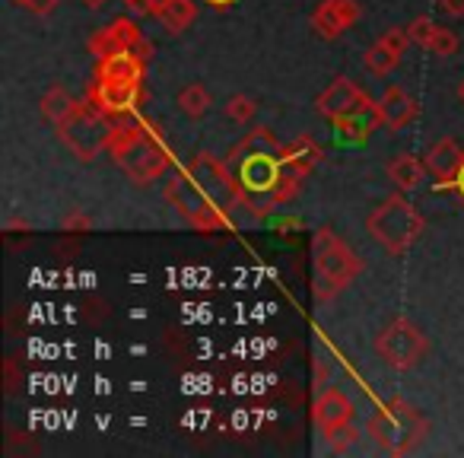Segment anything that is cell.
<instances>
[{"label": "cell", "mask_w": 464, "mask_h": 458, "mask_svg": "<svg viewBox=\"0 0 464 458\" xmlns=\"http://www.w3.org/2000/svg\"><path fill=\"white\" fill-rule=\"evenodd\" d=\"M236 188H239V204L248 207L252 217H267L277 207V179L284 172V147L271 134V128H255L242 137L226 156Z\"/></svg>", "instance_id": "1"}, {"label": "cell", "mask_w": 464, "mask_h": 458, "mask_svg": "<svg viewBox=\"0 0 464 458\" xmlns=\"http://www.w3.org/2000/svg\"><path fill=\"white\" fill-rule=\"evenodd\" d=\"M109 153L118 162L124 175L134 185H150V181L162 179L172 162L169 156V143L153 124L137 122L134 115L115 118V131H111Z\"/></svg>", "instance_id": "2"}, {"label": "cell", "mask_w": 464, "mask_h": 458, "mask_svg": "<svg viewBox=\"0 0 464 458\" xmlns=\"http://www.w3.org/2000/svg\"><path fill=\"white\" fill-rule=\"evenodd\" d=\"M312 265H315L312 293H315L318 303H331L337 293H343L362 274V258L341 236L331 233L328 226H322L312 236Z\"/></svg>", "instance_id": "3"}, {"label": "cell", "mask_w": 464, "mask_h": 458, "mask_svg": "<svg viewBox=\"0 0 464 458\" xmlns=\"http://www.w3.org/2000/svg\"><path fill=\"white\" fill-rule=\"evenodd\" d=\"M423 217L420 210L404 198V194H392L385 198L372 213L366 217V229L372 236L375 246H382L388 255H407L417 239L423 236Z\"/></svg>", "instance_id": "4"}, {"label": "cell", "mask_w": 464, "mask_h": 458, "mask_svg": "<svg viewBox=\"0 0 464 458\" xmlns=\"http://www.w3.org/2000/svg\"><path fill=\"white\" fill-rule=\"evenodd\" d=\"M366 433L388 455H407L423 443V436L430 433V420L413 404H407L404 398H392L369 417Z\"/></svg>", "instance_id": "5"}, {"label": "cell", "mask_w": 464, "mask_h": 458, "mask_svg": "<svg viewBox=\"0 0 464 458\" xmlns=\"http://www.w3.org/2000/svg\"><path fill=\"white\" fill-rule=\"evenodd\" d=\"M111 131H115V118L96 109L90 99H77L73 112L58 124L61 141L80 162H92L96 156L109 153Z\"/></svg>", "instance_id": "6"}, {"label": "cell", "mask_w": 464, "mask_h": 458, "mask_svg": "<svg viewBox=\"0 0 464 458\" xmlns=\"http://www.w3.org/2000/svg\"><path fill=\"white\" fill-rule=\"evenodd\" d=\"M375 354L392 369L404 373V369H413L423 363V356L430 354V341L411 318H394L375 337Z\"/></svg>", "instance_id": "7"}, {"label": "cell", "mask_w": 464, "mask_h": 458, "mask_svg": "<svg viewBox=\"0 0 464 458\" xmlns=\"http://www.w3.org/2000/svg\"><path fill=\"white\" fill-rule=\"evenodd\" d=\"M166 200L194 226V229H198V233H217V229H223V226L229 223V213H223L213 204H207V198L194 188V181L188 179L185 169L169 179Z\"/></svg>", "instance_id": "8"}, {"label": "cell", "mask_w": 464, "mask_h": 458, "mask_svg": "<svg viewBox=\"0 0 464 458\" xmlns=\"http://www.w3.org/2000/svg\"><path fill=\"white\" fill-rule=\"evenodd\" d=\"M96 109H102L111 118H128L137 112L143 99V83H111V80H92L90 90H86Z\"/></svg>", "instance_id": "9"}, {"label": "cell", "mask_w": 464, "mask_h": 458, "mask_svg": "<svg viewBox=\"0 0 464 458\" xmlns=\"http://www.w3.org/2000/svg\"><path fill=\"white\" fill-rule=\"evenodd\" d=\"M372 102L375 99H369V93L362 90V86H356L353 80H347V77H337L334 83H331L328 90L315 99V109H318V115H324L331 124H334V122H341V118L353 115V112L366 109V105H372Z\"/></svg>", "instance_id": "10"}, {"label": "cell", "mask_w": 464, "mask_h": 458, "mask_svg": "<svg viewBox=\"0 0 464 458\" xmlns=\"http://www.w3.org/2000/svg\"><path fill=\"white\" fill-rule=\"evenodd\" d=\"M360 16H362V10L356 0H322V4L312 10V29H315L322 39L334 42V39H341L350 26H356Z\"/></svg>", "instance_id": "11"}, {"label": "cell", "mask_w": 464, "mask_h": 458, "mask_svg": "<svg viewBox=\"0 0 464 458\" xmlns=\"http://www.w3.org/2000/svg\"><path fill=\"white\" fill-rule=\"evenodd\" d=\"M140 42H143L140 26L134 20H128V16H118L115 23H109V26L92 35L90 52L96 58H105V54H115V52H134Z\"/></svg>", "instance_id": "12"}, {"label": "cell", "mask_w": 464, "mask_h": 458, "mask_svg": "<svg viewBox=\"0 0 464 458\" xmlns=\"http://www.w3.org/2000/svg\"><path fill=\"white\" fill-rule=\"evenodd\" d=\"M379 115L388 131H404L420 118V102L404 90V86H388L379 99Z\"/></svg>", "instance_id": "13"}, {"label": "cell", "mask_w": 464, "mask_h": 458, "mask_svg": "<svg viewBox=\"0 0 464 458\" xmlns=\"http://www.w3.org/2000/svg\"><path fill=\"white\" fill-rule=\"evenodd\" d=\"M353 401L341 392V388H324L322 395L315 398V407H312V417H315L318 430L328 436L331 430L343 424H353Z\"/></svg>", "instance_id": "14"}, {"label": "cell", "mask_w": 464, "mask_h": 458, "mask_svg": "<svg viewBox=\"0 0 464 458\" xmlns=\"http://www.w3.org/2000/svg\"><path fill=\"white\" fill-rule=\"evenodd\" d=\"M423 162L439 185H455L458 172H461V166H464V147L455 137H442V141L426 153Z\"/></svg>", "instance_id": "15"}, {"label": "cell", "mask_w": 464, "mask_h": 458, "mask_svg": "<svg viewBox=\"0 0 464 458\" xmlns=\"http://www.w3.org/2000/svg\"><path fill=\"white\" fill-rule=\"evenodd\" d=\"M147 61L137 58L134 52H115L96 58V80H111V83H143Z\"/></svg>", "instance_id": "16"}, {"label": "cell", "mask_w": 464, "mask_h": 458, "mask_svg": "<svg viewBox=\"0 0 464 458\" xmlns=\"http://www.w3.org/2000/svg\"><path fill=\"white\" fill-rule=\"evenodd\" d=\"M337 134H341V141L347 143H366L369 137L375 134V131L382 128V115H379V102L366 105V109L353 112V115L341 118V122H334Z\"/></svg>", "instance_id": "17"}, {"label": "cell", "mask_w": 464, "mask_h": 458, "mask_svg": "<svg viewBox=\"0 0 464 458\" xmlns=\"http://www.w3.org/2000/svg\"><path fill=\"white\" fill-rule=\"evenodd\" d=\"M426 172H430L426 162L411 153H398L392 162H388V179H392L401 191H417V188L426 181Z\"/></svg>", "instance_id": "18"}, {"label": "cell", "mask_w": 464, "mask_h": 458, "mask_svg": "<svg viewBox=\"0 0 464 458\" xmlns=\"http://www.w3.org/2000/svg\"><path fill=\"white\" fill-rule=\"evenodd\" d=\"M322 156H324V150L318 147V141H315V137H309V134L296 137V141H290L284 147V162H290V166L299 169L303 175H309L312 169L322 162Z\"/></svg>", "instance_id": "19"}, {"label": "cell", "mask_w": 464, "mask_h": 458, "mask_svg": "<svg viewBox=\"0 0 464 458\" xmlns=\"http://www.w3.org/2000/svg\"><path fill=\"white\" fill-rule=\"evenodd\" d=\"M156 20H160L169 33H185V29L198 20V4H194V0H166V7L156 14Z\"/></svg>", "instance_id": "20"}, {"label": "cell", "mask_w": 464, "mask_h": 458, "mask_svg": "<svg viewBox=\"0 0 464 458\" xmlns=\"http://www.w3.org/2000/svg\"><path fill=\"white\" fill-rule=\"evenodd\" d=\"M73 105H77V99H73L64 86H52V90L42 96V115H45L48 122L58 128V124L73 112Z\"/></svg>", "instance_id": "21"}, {"label": "cell", "mask_w": 464, "mask_h": 458, "mask_svg": "<svg viewBox=\"0 0 464 458\" xmlns=\"http://www.w3.org/2000/svg\"><path fill=\"white\" fill-rule=\"evenodd\" d=\"M398 64H401V52H394V48L388 45L385 39H379L375 45H369V52H366V67L375 73V77H385V73H392Z\"/></svg>", "instance_id": "22"}, {"label": "cell", "mask_w": 464, "mask_h": 458, "mask_svg": "<svg viewBox=\"0 0 464 458\" xmlns=\"http://www.w3.org/2000/svg\"><path fill=\"white\" fill-rule=\"evenodd\" d=\"M179 105H181V112H185V115L200 118V115H207V112H210L213 99L200 83H188L185 90L179 93Z\"/></svg>", "instance_id": "23"}, {"label": "cell", "mask_w": 464, "mask_h": 458, "mask_svg": "<svg viewBox=\"0 0 464 458\" xmlns=\"http://www.w3.org/2000/svg\"><path fill=\"white\" fill-rule=\"evenodd\" d=\"M255 112H258V102H255L252 96H242V93L239 96L226 99V105H223V115L236 124H248L255 118Z\"/></svg>", "instance_id": "24"}, {"label": "cell", "mask_w": 464, "mask_h": 458, "mask_svg": "<svg viewBox=\"0 0 464 458\" xmlns=\"http://www.w3.org/2000/svg\"><path fill=\"white\" fill-rule=\"evenodd\" d=\"M356 439H360L356 424H343V426H337V430L328 433V445H331V452H337V455H343L350 445H356Z\"/></svg>", "instance_id": "25"}, {"label": "cell", "mask_w": 464, "mask_h": 458, "mask_svg": "<svg viewBox=\"0 0 464 458\" xmlns=\"http://www.w3.org/2000/svg\"><path fill=\"white\" fill-rule=\"evenodd\" d=\"M426 52L439 54V58H451V54L458 52V35L451 33V29L439 26V29H436V35H432V42L426 45Z\"/></svg>", "instance_id": "26"}, {"label": "cell", "mask_w": 464, "mask_h": 458, "mask_svg": "<svg viewBox=\"0 0 464 458\" xmlns=\"http://www.w3.org/2000/svg\"><path fill=\"white\" fill-rule=\"evenodd\" d=\"M436 23L430 20V16H417V20L407 26V33H411V42L413 45H420V48H426L432 42V35H436Z\"/></svg>", "instance_id": "27"}, {"label": "cell", "mask_w": 464, "mask_h": 458, "mask_svg": "<svg viewBox=\"0 0 464 458\" xmlns=\"http://www.w3.org/2000/svg\"><path fill=\"white\" fill-rule=\"evenodd\" d=\"M130 14L137 16H156L162 7H166V0H128Z\"/></svg>", "instance_id": "28"}, {"label": "cell", "mask_w": 464, "mask_h": 458, "mask_svg": "<svg viewBox=\"0 0 464 458\" xmlns=\"http://www.w3.org/2000/svg\"><path fill=\"white\" fill-rule=\"evenodd\" d=\"M382 39H385L388 42V45H392L394 48V52H401V54H404L407 52V45H411V33H407V26L404 29H388V33L385 35H382Z\"/></svg>", "instance_id": "29"}, {"label": "cell", "mask_w": 464, "mask_h": 458, "mask_svg": "<svg viewBox=\"0 0 464 458\" xmlns=\"http://www.w3.org/2000/svg\"><path fill=\"white\" fill-rule=\"evenodd\" d=\"M54 7H58V0H26V10L35 16H52Z\"/></svg>", "instance_id": "30"}, {"label": "cell", "mask_w": 464, "mask_h": 458, "mask_svg": "<svg viewBox=\"0 0 464 458\" xmlns=\"http://www.w3.org/2000/svg\"><path fill=\"white\" fill-rule=\"evenodd\" d=\"M90 226H92V219L80 210L67 213V219H64V229H90Z\"/></svg>", "instance_id": "31"}, {"label": "cell", "mask_w": 464, "mask_h": 458, "mask_svg": "<svg viewBox=\"0 0 464 458\" xmlns=\"http://www.w3.org/2000/svg\"><path fill=\"white\" fill-rule=\"evenodd\" d=\"M439 7L449 16H464V0H439Z\"/></svg>", "instance_id": "32"}, {"label": "cell", "mask_w": 464, "mask_h": 458, "mask_svg": "<svg viewBox=\"0 0 464 458\" xmlns=\"http://www.w3.org/2000/svg\"><path fill=\"white\" fill-rule=\"evenodd\" d=\"M134 54H137V58H143V61H150V58H153V45H150V42L143 39L140 45L134 48Z\"/></svg>", "instance_id": "33"}, {"label": "cell", "mask_w": 464, "mask_h": 458, "mask_svg": "<svg viewBox=\"0 0 464 458\" xmlns=\"http://www.w3.org/2000/svg\"><path fill=\"white\" fill-rule=\"evenodd\" d=\"M458 191V198H461V204H464V166H461V172H458V179H455V185H451Z\"/></svg>", "instance_id": "34"}, {"label": "cell", "mask_w": 464, "mask_h": 458, "mask_svg": "<svg viewBox=\"0 0 464 458\" xmlns=\"http://www.w3.org/2000/svg\"><path fill=\"white\" fill-rule=\"evenodd\" d=\"M204 4H210L213 10H226V7H232L236 0H204Z\"/></svg>", "instance_id": "35"}, {"label": "cell", "mask_w": 464, "mask_h": 458, "mask_svg": "<svg viewBox=\"0 0 464 458\" xmlns=\"http://www.w3.org/2000/svg\"><path fill=\"white\" fill-rule=\"evenodd\" d=\"M83 4H86V7H90V10H96V7H102L105 0H83Z\"/></svg>", "instance_id": "36"}, {"label": "cell", "mask_w": 464, "mask_h": 458, "mask_svg": "<svg viewBox=\"0 0 464 458\" xmlns=\"http://www.w3.org/2000/svg\"><path fill=\"white\" fill-rule=\"evenodd\" d=\"M458 99H461V102H464V80H461V83H458Z\"/></svg>", "instance_id": "37"}, {"label": "cell", "mask_w": 464, "mask_h": 458, "mask_svg": "<svg viewBox=\"0 0 464 458\" xmlns=\"http://www.w3.org/2000/svg\"><path fill=\"white\" fill-rule=\"evenodd\" d=\"M14 4H20V7H26V0H14Z\"/></svg>", "instance_id": "38"}, {"label": "cell", "mask_w": 464, "mask_h": 458, "mask_svg": "<svg viewBox=\"0 0 464 458\" xmlns=\"http://www.w3.org/2000/svg\"><path fill=\"white\" fill-rule=\"evenodd\" d=\"M124 4H128V0H124Z\"/></svg>", "instance_id": "39"}]
</instances>
